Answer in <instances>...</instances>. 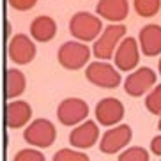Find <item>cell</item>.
<instances>
[{"mask_svg":"<svg viewBox=\"0 0 161 161\" xmlns=\"http://www.w3.org/2000/svg\"><path fill=\"white\" fill-rule=\"evenodd\" d=\"M25 87H27V80L19 69L11 67L5 71V97L7 99H14L19 94H23Z\"/></svg>","mask_w":161,"mask_h":161,"instance_id":"17","label":"cell"},{"mask_svg":"<svg viewBox=\"0 0 161 161\" xmlns=\"http://www.w3.org/2000/svg\"><path fill=\"white\" fill-rule=\"evenodd\" d=\"M30 34L39 43H48L57 36V23L50 16H37L30 23Z\"/></svg>","mask_w":161,"mask_h":161,"instance_id":"16","label":"cell"},{"mask_svg":"<svg viewBox=\"0 0 161 161\" xmlns=\"http://www.w3.org/2000/svg\"><path fill=\"white\" fill-rule=\"evenodd\" d=\"M126 32H128V29H126V25H122V23L108 25V27L99 34V37L96 39L94 46H92V53H94L99 60H110V58L115 55L119 41L124 39Z\"/></svg>","mask_w":161,"mask_h":161,"instance_id":"2","label":"cell"},{"mask_svg":"<svg viewBox=\"0 0 161 161\" xmlns=\"http://www.w3.org/2000/svg\"><path fill=\"white\" fill-rule=\"evenodd\" d=\"M138 43L135 37H124L120 44L117 46L114 58L115 67L119 71H133L140 62V52H138Z\"/></svg>","mask_w":161,"mask_h":161,"instance_id":"9","label":"cell"},{"mask_svg":"<svg viewBox=\"0 0 161 161\" xmlns=\"http://www.w3.org/2000/svg\"><path fill=\"white\" fill-rule=\"evenodd\" d=\"M7 2L16 11H30L34 5L37 4V0H7Z\"/></svg>","mask_w":161,"mask_h":161,"instance_id":"23","label":"cell"},{"mask_svg":"<svg viewBox=\"0 0 161 161\" xmlns=\"http://www.w3.org/2000/svg\"><path fill=\"white\" fill-rule=\"evenodd\" d=\"M99 138V126L94 120H83L81 124H78L71 133H69V143L76 149H90Z\"/></svg>","mask_w":161,"mask_h":161,"instance_id":"12","label":"cell"},{"mask_svg":"<svg viewBox=\"0 0 161 161\" xmlns=\"http://www.w3.org/2000/svg\"><path fill=\"white\" fill-rule=\"evenodd\" d=\"M133 7L138 16L142 18H152L159 13L161 0H133Z\"/></svg>","mask_w":161,"mask_h":161,"instance_id":"18","label":"cell"},{"mask_svg":"<svg viewBox=\"0 0 161 161\" xmlns=\"http://www.w3.org/2000/svg\"><path fill=\"white\" fill-rule=\"evenodd\" d=\"M23 138L29 145L46 149V147L53 145L55 138H57V129H55L52 120H48V119H36V120H32L25 128Z\"/></svg>","mask_w":161,"mask_h":161,"instance_id":"3","label":"cell"},{"mask_svg":"<svg viewBox=\"0 0 161 161\" xmlns=\"http://www.w3.org/2000/svg\"><path fill=\"white\" fill-rule=\"evenodd\" d=\"M57 58L62 67L76 71V69H81L89 64L90 48L80 41H67L58 48Z\"/></svg>","mask_w":161,"mask_h":161,"instance_id":"4","label":"cell"},{"mask_svg":"<svg viewBox=\"0 0 161 161\" xmlns=\"http://www.w3.org/2000/svg\"><path fill=\"white\" fill-rule=\"evenodd\" d=\"M140 50L147 57H158L161 53V27L156 23H149L142 27L138 34Z\"/></svg>","mask_w":161,"mask_h":161,"instance_id":"13","label":"cell"},{"mask_svg":"<svg viewBox=\"0 0 161 161\" xmlns=\"http://www.w3.org/2000/svg\"><path fill=\"white\" fill-rule=\"evenodd\" d=\"M101 30H103V23L97 16L90 14L87 11H80L76 13L71 19H69V32L75 39H78L80 43H89L99 37Z\"/></svg>","mask_w":161,"mask_h":161,"instance_id":"1","label":"cell"},{"mask_svg":"<svg viewBox=\"0 0 161 161\" xmlns=\"http://www.w3.org/2000/svg\"><path fill=\"white\" fill-rule=\"evenodd\" d=\"M96 119L103 126H117L124 119V104L117 97H103L96 104Z\"/></svg>","mask_w":161,"mask_h":161,"instance_id":"11","label":"cell"},{"mask_svg":"<svg viewBox=\"0 0 161 161\" xmlns=\"http://www.w3.org/2000/svg\"><path fill=\"white\" fill-rule=\"evenodd\" d=\"M156 78H158L156 73L152 71L151 67H140V69L133 71L126 78V81H124V90L131 97H140L149 89H152V87L156 85Z\"/></svg>","mask_w":161,"mask_h":161,"instance_id":"8","label":"cell"},{"mask_svg":"<svg viewBox=\"0 0 161 161\" xmlns=\"http://www.w3.org/2000/svg\"><path fill=\"white\" fill-rule=\"evenodd\" d=\"M85 78L101 89H117L120 83V73L108 62H90L85 69Z\"/></svg>","mask_w":161,"mask_h":161,"instance_id":"5","label":"cell"},{"mask_svg":"<svg viewBox=\"0 0 161 161\" xmlns=\"http://www.w3.org/2000/svg\"><path fill=\"white\" fill-rule=\"evenodd\" d=\"M32 119V108L27 101H11L5 106V126L11 129L23 128Z\"/></svg>","mask_w":161,"mask_h":161,"instance_id":"14","label":"cell"},{"mask_svg":"<svg viewBox=\"0 0 161 161\" xmlns=\"http://www.w3.org/2000/svg\"><path fill=\"white\" fill-rule=\"evenodd\" d=\"M133 138V131L128 124H119L110 128L106 133H103V138L99 142V151L103 154H117L122 151L124 147H128Z\"/></svg>","mask_w":161,"mask_h":161,"instance_id":"7","label":"cell"},{"mask_svg":"<svg viewBox=\"0 0 161 161\" xmlns=\"http://www.w3.org/2000/svg\"><path fill=\"white\" fill-rule=\"evenodd\" d=\"M151 151L156 154V156H161V135L159 136H154L151 140Z\"/></svg>","mask_w":161,"mask_h":161,"instance_id":"24","label":"cell"},{"mask_svg":"<svg viewBox=\"0 0 161 161\" xmlns=\"http://www.w3.org/2000/svg\"><path fill=\"white\" fill-rule=\"evenodd\" d=\"M158 129L161 131V119H159V122H158Z\"/></svg>","mask_w":161,"mask_h":161,"instance_id":"27","label":"cell"},{"mask_svg":"<svg viewBox=\"0 0 161 161\" xmlns=\"http://www.w3.org/2000/svg\"><path fill=\"white\" fill-rule=\"evenodd\" d=\"M158 69H159V75H161V58H159V62H158Z\"/></svg>","mask_w":161,"mask_h":161,"instance_id":"26","label":"cell"},{"mask_svg":"<svg viewBox=\"0 0 161 161\" xmlns=\"http://www.w3.org/2000/svg\"><path fill=\"white\" fill-rule=\"evenodd\" d=\"M119 161H149V152L143 147H129L120 152Z\"/></svg>","mask_w":161,"mask_h":161,"instance_id":"21","label":"cell"},{"mask_svg":"<svg viewBox=\"0 0 161 161\" xmlns=\"http://www.w3.org/2000/svg\"><path fill=\"white\" fill-rule=\"evenodd\" d=\"M89 117V104L80 97H67L60 101L57 108V119L64 126H78Z\"/></svg>","mask_w":161,"mask_h":161,"instance_id":"6","label":"cell"},{"mask_svg":"<svg viewBox=\"0 0 161 161\" xmlns=\"http://www.w3.org/2000/svg\"><path fill=\"white\" fill-rule=\"evenodd\" d=\"M53 161H90L83 151H75V149H60L55 152Z\"/></svg>","mask_w":161,"mask_h":161,"instance_id":"20","label":"cell"},{"mask_svg":"<svg viewBox=\"0 0 161 161\" xmlns=\"http://www.w3.org/2000/svg\"><path fill=\"white\" fill-rule=\"evenodd\" d=\"M9 58L18 66H25L36 58V44L32 43V39L25 34H16L14 37L9 41V48H7Z\"/></svg>","mask_w":161,"mask_h":161,"instance_id":"10","label":"cell"},{"mask_svg":"<svg viewBox=\"0 0 161 161\" xmlns=\"http://www.w3.org/2000/svg\"><path fill=\"white\" fill-rule=\"evenodd\" d=\"M145 108L154 115L161 117V83L158 87H154V90H151L145 97Z\"/></svg>","mask_w":161,"mask_h":161,"instance_id":"19","label":"cell"},{"mask_svg":"<svg viewBox=\"0 0 161 161\" xmlns=\"http://www.w3.org/2000/svg\"><path fill=\"white\" fill-rule=\"evenodd\" d=\"M97 14L103 19H108L112 23H120L128 18L129 2L128 0H99L96 5Z\"/></svg>","mask_w":161,"mask_h":161,"instance_id":"15","label":"cell"},{"mask_svg":"<svg viewBox=\"0 0 161 161\" xmlns=\"http://www.w3.org/2000/svg\"><path fill=\"white\" fill-rule=\"evenodd\" d=\"M9 36H11V25L5 23V39H9Z\"/></svg>","mask_w":161,"mask_h":161,"instance_id":"25","label":"cell"},{"mask_svg":"<svg viewBox=\"0 0 161 161\" xmlns=\"http://www.w3.org/2000/svg\"><path fill=\"white\" fill-rule=\"evenodd\" d=\"M13 161H46L44 154L37 149H21L14 154Z\"/></svg>","mask_w":161,"mask_h":161,"instance_id":"22","label":"cell"}]
</instances>
